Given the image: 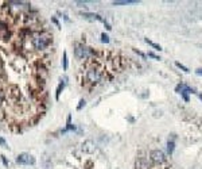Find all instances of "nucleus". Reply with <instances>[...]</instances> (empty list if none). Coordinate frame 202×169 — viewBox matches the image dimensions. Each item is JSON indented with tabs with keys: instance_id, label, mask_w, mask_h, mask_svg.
Wrapping results in <instances>:
<instances>
[{
	"instance_id": "2eb2a0df",
	"label": "nucleus",
	"mask_w": 202,
	"mask_h": 169,
	"mask_svg": "<svg viewBox=\"0 0 202 169\" xmlns=\"http://www.w3.org/2000/svg\"><path fill=\"white\" fill-rule=\"evenodd\" d=\"M84 106H85V100L82 99V100H80V104L77 106V110H78V111H80V110H82Z\"/></svg>"
},
{
	"instance_id": "aec40b11",
	"label": "nucleus",
	"mask_w": 202,
	"mask_h": 169,
	"mask_svg": "<svg viewBox=\"0 0 202 169\" xmlns=\"http://www.w3.org/2000/svg\"><path fill=\"white\" fill-rule=\"evenodd\" d=\"M2 100H3V93L0 92V103H2Z\"/></svg>"
},
{
	"instance_id": "1a4fd4ad",
	"label": "nucleus",
	"mask_w": 202,
	"mask_h": 169,
	"mask_svg": "<svg viewBox=\"0 0 202 169\" xmlns=\"http://www.w3.org/2000/svg\"><path fill=\"white\" fill-rule=\"evenodd\" d=\"M138 0H116L113 2V5H125V4H135Z\"/></svg>"
},
{
	"instance_id": "9d476101",
	"label": "nucleus",
	"mask_w": 202,
	"mask_h": 169,
	"mask_svg": "<svg viewBox=\"0 0 202 169\" xmlns=\"http://www.w3.org/2000/svg\"><path fill=\"white\" fill-rule=\"evenodd\" d=\"M174 149H175V143H174V141L169 139V142H167V152H169V154H173L174 153Z\"/></svg>"
},
{
	"instance_id": "ddd939ff",
	"label": "nucleus",
	"mask_w": 202,
	"mask_h": 169,
	"mask_svg": "<svg viewBox=\"0 0 202 169\" xmlns=\"http://www.w3.org/2000/svg\"><path fill=\"white\" fill-rule=\"evenodd\" d=\"M101 42L102 43H108V42H109V37H108L105 33L101 34Z\"/></svg>"
},
{
	"instance_id": "a211bd4d",
	"label": "nucleus",
	"mask_w": 202,
	"mask_h": 169,
	"mask_svg": "<svg viewBox=\"0 0 202 169\" xmlns=\"http://www.w3.org/2000/svg\"><path fill=\"white\" fill-rule=\"evenodd\" d=\"M5 145H7V142H5V139L0 137V146H5Z\"/></svg>"
},
{
	"instance_id": "f257e3e1",
	"label": "nucleus",
	"mask_w": 202,
	"mask_h": 169,
	"mask_svg": "<svg viewBox=\"0 0 202 169\" xmlns=\"http://www.w3.org/2000/svg\"><path fill=\"white\" fill-rule=\"evenodd\" d=\"M104 77H105L104 70L94 61H92L89 64V67H86V69H85V83L86 84L94 87L97 84H100L104 80Z\"/></svg>"
},
{
	"instance_id": "6e6552de",
	"label": "nucleus",
	"mask_w": 202,
	"mask_h": 169,
	"mask_svg": "<svg viewBox=\"0 0 202 169\" xmlns=\"http://www.w3.org/2000/svg\"><path fill=\"white\" fill-rule=\"evenodd\" d=\"M66 80H67V77H63V81L61 80V83H60V85H58V88H57V93H55V99H60V95H61V91L65 88V85H66Z\"/></svg>"
},
{
	"instance_id": "7ed1b4c3",
	"label": "nucleus",
	"mask_w": 202,
	"mask_h": 169,
	"mask_svg": "<svg viewBox=\"0 0 202 169\" xmlns=\"http://www.w3.org/2000/svg\"><path fill=\"white\" fill-rule=\"evenodd\" d=\"M74 54H76V57L80 58V60H88V58H91L94 53H93V50L91 48H88V46L82 45V43H77L76 49H74Z\"/></svg>"
},
{
	"instance_id": "dca6fc26",
	"label": "nucleus",
	"mask_w": 202,
	"mask_h": 169,
	"mask_svg": "<svg viewBox=\"0 0 202 169\" xmlns=\"http://www.w3.org/2000/svg\"><path fill=\"white\" fill-rule=\"evenodd\" d=\"M133 52H135V53H138V54H139V56H140V57H143V58H146V54H144V53H142V52H139V50H138V49H133Z\"/></svg>"
},
{
	"instance_id": "412c9836",
	"label": "nucleus",
	"mask_w": 202,
	"mask_h": 169,
	"mask_svg": "<svg viewBox=\"0 0 202 169\" xmlns=\"http://www.w3.org/2000/svg\"><path fill=\"white\" fill-rule=\"evenodd\" d=\"M198 96H200V99L202 100V93H200V95H198Z\"/></svg>"
},
{
	"instance_id": "0eeeda50",
	"label": "nucleus",
	"mask_w": 202,
	"mask_h": 169,
	"mask_svg": "<svg viewBox=\"0 0 202 169\" xmlns=\"http://www.w3.org/2000/svg\"><path fill=\"white\" fill-rule=\"evenodd\" d=\"M175 91L178 93H194L195 91L193 89V88H190V87H187V85H185V84H179V85H176V88H175Z\"/></svg>"
},
{
	"instance_id": "6ab92c4d",
	"label": "nucleus",
	"mask_w": 202,
	"mask_h": 169,
	"mask_svg": "<svg viewBox=\"0 0 202 169\" xmlns=\"http://www.w3.org/2000/svg\"><path fill=\"white\" fill-rule=\"evenodd\" d=\"M195 73H197V74H202V68H198V69L195 70Z\"/></svg>"
},
{
	"instance_id": "f03ea898",
	"label": "nucleus",
	"mask_w": 202,
	"mask_h": 169,
	"mask_svg": "<svg viewBox=\"0 0 202 169\" xmlns=\"http://www.w3.org/2000/svg\"><path fill=\"white\" fill-rule=\"evenodd\" d=\"M51 41H53V38L49 35V34H46V33H38V34H35V35L33 37L31 43H33L34 49H36V50H45L51 43Z\"/></svg>"
},
{
	"instance_id": "f8f14e48",
	"label": "nucleus",
	"mask_w": 202,
	"mask_h": 169,
	"mask_svg": "<svg viewBox=\"0 0 202 169\" xmlns=\"http://www.w3.org/2000/svg\"><path fill=\"white\" fill-rule=\"evenodd\" d=\"M62 68H63V70L67 69V54H66V52L63 53V58H62Z\"/></svg>"
},
{
	"instance_id": "20e7f679",
	"label": "nucleus",
	"mask_w": 202,
	"mask_h": 169,
	"mask_svg": "<svg viewBox=\"0 0 202 169\" xmlns=\"http://www.w3.org/2000/svg\"><path fill=\"white\" fill-rule=\"evenodd\" d=\"M16 162L22 165H34L35 164V157L29 154V153H20L16 157Z\"/></svg>"
},
{
	"instance_id": "f3484780",
	"label": "nucleus",
	"mask_w": 202,
	"mask_h": 169,
	"mask_svg": "<svg viewBox=\"0 0 202 169\" xmlns=\"http://www.w3.org/2000/svg\"><path fill=\"white\" fill-rule=\"evenodd\" d=\"M148 57H152V58H155V60H160V57H158V56L154 54V53H148Z\"/></svg>"
},
{
	"instance_id": "39448f33",
	"label": "nucleus",
	"mask_w": 202,
	"mask_h": 169,
	"mask_svg": "<svg viewBox=\"0 0 202 169\" xmlns=\"http://www.w3.org/2000/svg\"><path fill=\"white\" fill-rule=\"evenodd\" d=\"M150 160L154 164L160 165L163 162H166V156H164V153L162 150H152L150 153Z\"/></svg>"
},
{
	"instance_id": "4468645a",
	"label": "nucleus",
	"mask_w": 202,
	"mask_h": 169,
	"mask_svg": "<svg viewBox=\"0 0 202 169\" xmlns=\"http://www.w3.org/2000/svg\"><path fill=\"white\" fill-rule=\"evenodd\" d=\"M175 65H176V67H178V68H179V69H182L183 72H186V73H187V72H189V69H187V68H186V67H185V65H182V64H181V62H175Z\"/></svg>"
},
{
	"instance_id": "9b49d317",
	"label": "nucleus",
	"mask_w": 202,
	"mask_h": 169,
	"mask_svg": "<svg viewBox=\"0 0 202 169\" xmlns=\"http://www.w3.org/2000/svg\"><path fill=\"white\" fill-rule=\"evenodd\" d=\"M146 42H147V43H148V45H150V46H152V48H154L155 50H162L160 45H156V43H155V42H152V41H150L148 38H146Z\"/></svg>"
},
{
	"instance_id": "423d86ee",
	"label": "nucleus",
	"mask_w": 202,
	"mask_h": 169,
	"mask_svg": "<svg viewBox=\"0 0 202 169\" xmlns=\"http://www.w3.org/2000/svg\"><path fill=\"white\" fill-rule=\"evenodd\" d=\"M135 169H150V164H148L146 157H138L135 161Z\"/></svg>"
}]
</instances>
